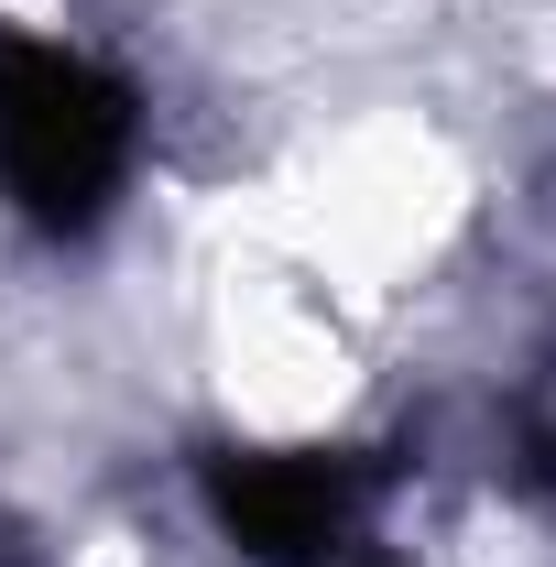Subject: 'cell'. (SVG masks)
<instances>
[{
    "instance_id": "obj_1",
    "label": "cell",
    "mask_w": 556,
    "mask_h": 567,
    "mask_svg": "<svg viewBox=\"0 0 556 567\" xmlns=\"http://www.w3.org/2000/svg\"><path fill=\"white\" fill-rule=\"evenodd\" d=\"M142 99L55 33H0V186L33 229H99L132 186Z\"/></svg>"
},
{
    "instance_id": "obj_2",
    "label": "cell",
    "mask_w": 556,
    "mask_h": 567,
    "mask_svg": "<svg viewBox=\"0 0 556 567\" xmlns=\"http://www.w3.org/2000/svg\"><path fill=\"white\" fill-rule=\"evenodd\" d=\"M393 470L349 447H251L208 458V513L251 567H382Z\"/></svg>"
}]
</instances>
